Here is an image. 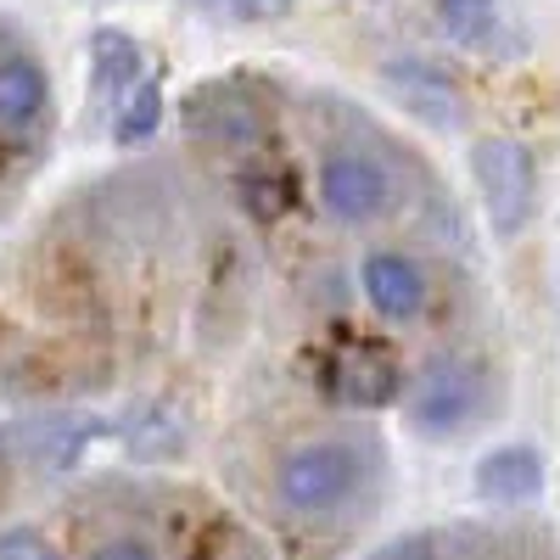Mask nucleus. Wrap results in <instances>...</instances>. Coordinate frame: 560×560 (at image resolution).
I'll list each match as a JSON object with an SVG mask.
<instances>
[{"label": "nucleus", "instance_id": "1", "mask_svg": "<svg viewBox=\"0 0 560 560\" xmlns=\"http://www.w3.org/2000/svg\"><path fill=\"white\" fill-rule=\"evenodd\" d=\"M364 488V448L353 438H314L280 454L275 465V499L292 516H331Z\"/></svg>", "mask_w": 560, "mask_h": 560}, {"label": "nucleus", "instance_id": "2", "mask_svg": "<svg viewBox=\"0 0 560 560\" xmlns=\"http://www.w3.org/2000/svg\"><path fill=\"white\" fill-rule=\"evenodd\" d=\"M471 179L482 191V208H488V224L493 236H522L538 213V163L522 140L510 135H477L471 140Z\"/></svg>", "mask_w": 560, "mask_h": 560}, {"label": "nucleus", "instance_id": "3", "mask_svg": "<svg viewBox=\"0 0 560 560\" xmlns=\"http://www.w3.org/2000/svg\"><path fill=\"white\" fill-rule=\"evenodd\" d=\"M404 415H409V427L427 432V438H454L465 427H477L482 420V376L459 359H443L409 387Z\"/></svg>", "mask_w": 560, "mask_h": 560}, {"label": "nucleus", "instance_id": "4", "mask_svg": "<svg viewBox=\"0 0 560 560\" xmlns=\"http://www.w3.org/2000/svg\"><path fill=\"white\" fill-rule=\"evenodd\" d=\"M319 197L342 224H364V219H382L393 208V174L370 158V152H325L319 163Z\"/></svg>", "mask_w": 560, "mask_h": 560}, {"label": "nucleus", "instance_id": "5", "mask_svg": "<svg viewBox=\"0 0 560 560\" xmlns=\"http://www.w3.org/2000/svg\"><path fill=\"white\" fill-rule=\"evenodd\" d=\"M319 393L331 404H348V409H382L404 393V376L382 348L348 342V348H331L319 359Z\"/></svg>", "mask_w": 560, "mask_h": 560}, {"label": "nucleus", "instance_id": "6", "mask_svg": "<svg viewBox=\"0 0 560 560\" xmlns=\"http://www.w3.org/2000/svg\"><path fill=\"white\" fill-rule=\"evenodd\" d=\"M438 23L459 51H477L493 62L527 57V28L504 0H438Z\"/></svg>", "mask_w": 560, "mask_h": 560}, {"label": "nucleus", "instance_id": "7", "mask_svg": "<svg viewBox=\"0 0 560 560\" xmlns=\"http://www.w3.org/2000/svg\"><path fill=\"white\" fill-rule=\"evenodd\" d=\"M382 84H387V96L415 118V124H432V129H459L465 124V96H459V84L432 68L427 57H387L382 62Z\"/></svg>", "mask_w": 560, "mask_h": 560}, {"label": "nucleus", "instance_id": "8", "mask_svg": "<svg viewBox=\"0 0 560 560\" xmlns=\"http://www.w3.org/2000/svg\"><path fill=\"white\" fill-rule=\"evenodd\" d=\"M51 113V79L34 51H0V140H28Z\"/></svg>", "mask_w": 560, "mask_h": 560}, {"label": "nucleus", "instance_id": "9", "mask_svg": "<svg viewBox=\"0 0 560 560\" xmlns=\"http://www.w3.org/2000/svg\"><path fill=\"white\" fill-rule=\"evenodd\" d=\"M185 124L224 147H258L264 140V113L253 107L247 84H208L185 102Z\"/></svg>", "mask_w": 560, "mask_h": 560}, {"label": "nucleus", "instance_id": "10", "mask_svg": "<svg viewBox=\"0 0 560 560\" xmlns=\"http://www.w3.org/2000/svg\"><path fill=\"white\" fill-rule=\"evenodd\" d=\"M359 292L382 319L404 325L427 308V275H420V264L404 258V253H370L359 264Z\"/></svg>", "mask_w": 560, "mask_h": 560}, {"label": "nucleus", "instance_id": "11", "mask_svg": "<svg viewBox=\"0 0 560 560\" xmlns=\"http://www.w3.org/2000/svg\"><path fill=\"white\" fill-rule=\"evenodd\" d=\"M549 482V465L533 443H499L477 459V493L493 504H533Z\"/></svg>", "mask_w": 560, "mask_h": 560}, {"label": "nucleus", "instance_id": "12", "mask_svg": "<svg viewBox=\"0 0 560 560\" xmlns=\"http://www.w3.org/2000/svg\"><path fill=\"white\" fill-rule=\"evenodd\" d=\"M140 79H147V57H140V39L129 28H96L90 34V84H96V96L124 102Z\"/></svg>", "mask_w": 560, "mask_h": 560}, {"label": "nucleus", "instance_id": "13", "mask_svg": "<svg viewBox=\"0 0 560 560\" xmlns=\"http://www.w3.org/2000/svg\"><path fill=\"white\" fill-rule=\"evenodd\" d=\"M163 124V79H140L113 113V140L118 147H147Z\"/></svg>", "mask_w": 560, "mask_h": 560}, {"label": "nucleus", "instance_id": "14", "mask_svg": "<svg viewBox=\"0 0 560 560\" xmlns=\"http://www.w3.org/2000/svg\"><path fill=\"white\" fill-rule=\"evenodd\" d=\"M39 432H45V438H28V448L51 465V471H68V465L79 459V448H84L90 438H102L107 427H102V420H90V415H57V420H45Z\"/></svg>", "mask_w": 560, "mask_h": 560}, {"label": "nucleus", "instance_id": "15", "mask_svg": "<svg viewBox=\"0 0 560 560\" xmlns=\"http://www.w3.org/2000/svg\"><path fill=\"white\" fill-rule=\"evenodd\" d=\"M202 7L224 23H275V18H287L298 0H202Z\"/></svg>", "mask_w": 560, "mask_h": 560}, {"label": "nucleus", "instance_id": "16", "mask_svg": "<svg viewBox=\"0 0 560 560\" xmlns=\"http://www.w3.org/2000/svg\"><path fill=\"white\" fill-rule=\"evenodd\" d=\"M0 560H62L34 527H0Z\"/></svg>", "mask_w": 560, "mask_h": 560}, {"label": "nucleus", "instance_id": "17", "mask_svg": "<svg viewBox=\"0 0 560 560\" xmlns=\"http://www.w3.org/2000/svg\"><path fill=\"white\" fill-rule=\"evenodd\" d=\"M90 560H158V555H152L147 544H140V538H113V544H102Z\"/></svg>", "mask_w": 560, "mask_h": 560}, {"label": "nucleus", "instance_id": "18", "mask_svg": "<svg viewBox=\"0 0 560 560\" xmlns=\"http://www.w3.org/2000/svg\"><path fill=\"white\" fill-rule=\"evenodd\" d=\"M0 454H7V427H0Z\"/></svg>", "mask_w": 560, "mask_h": 560}]
</instances>
